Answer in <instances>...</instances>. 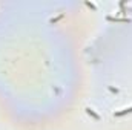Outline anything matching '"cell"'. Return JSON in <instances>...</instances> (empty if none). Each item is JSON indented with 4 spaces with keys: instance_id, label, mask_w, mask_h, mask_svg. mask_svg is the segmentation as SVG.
<instances>
[{
    "instance_id": "1",
    "label": "cell",
    "mask_w": 132,
    "mask_h": 130,
    "mask_svg": "<svg viewBox=\"0 0 132 130\" xmlns=\"http://www.w3.org/2000/svg\"><path fill=\"white\" fill-rule=\"evenodd\" d=\"M126 113H132V107H128V109H123L121 112H115L114 115H115L117 118H120V116H123V115H126Z\"/></svg>"
},
{
    "instance_id": "3",
    "label": "cell",
    "mask_w": 132,
    "mask_h": 130,
    "mask_svg": "<svg viewBox=\"0 0 132 130\" xmlns=\"http://www.w3.org/2000/svg\"><path fill=\"white\" fill-rule=\"evenodd\" d=\"M86 5H88L89 8H92V9H95V5H92V3H89V2H86Z\"/></svg>"
},
{
    "instance_id": "2",
    "label": "cell",
    "mask_w": 132,
    "mask_h": 130,
    "mask_svg": "<svg viewBox=\"0 0 132 130\" xmlns=\"http://www.w3.org/2000/svg\"><path fill=\"white\" fill-rule=\"evenodd\" d=\"M86 112H88V113H89L91 116H94L95 119H100V115H98V113H95V112H94V110H92L91 107H86Z\"/></svg>"
}]
</instances>
